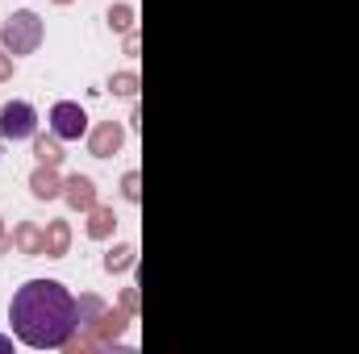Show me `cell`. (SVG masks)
Listing matches in <instances>:
<instances>
[{
  "label": "cell",
  "mask_w": 359,
  "mask_h": 354,
  "mask_svg": "<svg viewBox=\"0 0 359 354\" xmlns=\"http://www.w3.org/2000/svg\"><path fill=\"white\" fill-rule=\"evenodd\" d=\"M8 325L13 338L29 351H63L67 338L80 330L76 296L59 279H29L13 292Z\"/></svg>",
  "instance_id": "1"
},
{
  "label": "cell",
  "mask_w": 359,
  "mask_h": 354,
  "mask_svg": "<svg viewBox=\"0 0 359 354\" xmlns=\"http://www.w3.org/2000/svg\"><path fill=\"white\" fill-rule=\"evenodd\" d=\"M42 38H46V25H42V17H38L34 8H17V13L0 25V46H4L13 59L34 55V50L42 46Z\"/></svg>",
  "instance_id": "2"
},
{
  "label": "cell",
  "mask_w": 359,
  "mask_h": 354,
  "mask_svg": "<svg viewBox=\"0 0 359 354\" xmlns=\"http://www.w3.org/2000/svg\"><path fill=\"white\" fill-rule=\"evenodd\" d=\"M34 134H38V108L29 100L0 104V138L4 142H29Z\"/></svg>",
  "instance_id": "3"
},
{
  "label": "cell",
  "mask_w": 359,
  "mask_h": 354,
  "mask_svg": "<svg viewBox=\"0 0 359 354\" xmlns=\"http://www.w3.org/2000/svg\"><path fill=\"white\" fill-rule=\"evenodd\" d=\"M50 134H55L59 142H80V138H88V113H84V104H76V100L50 104Z\"/></svg>",
  "instance_id": "4"
},
{
  "label": "cell",
  "mask_w": 359,
  "mask_h": 354,
  "mask_svg": "<svg viewBox=\"0 0 359 354\" xmlns=\"http://www.w3.org/2000/svg\"><path fill=\"white\" fill-rule=\"evenodd\" d=\"M126 142V125L121 121H100L88 129V155L92 159H113Z\"/></svg>",
  "instance_id": "5"
},
{
  "label": "cell",
  "mask_w": 359,
  "mask_h": 354,
  "mask_svg": "<svg viewBox=\"0 0 359 354\" xmlns=\"http://www.w3.org/2000/svg\"><path fill=\"white\" fill-rule=\"evenodd\" d=\"M13 250L25 259H42L46 255V229L38 221H17L13 225Z\"/></svg>",
  "instance_id": "6"
},
{
  "label": "cell",
  "mask_w": 359,
  "mask_h": 354,
  "mask_svg": "<svg viewBox=\"0 0 359 354\" xmlns=\"http://www.w3.org/2000/svg\"><path fill=\"white\" fill-rule=\"evenodd\" d=\"M63 200L76 208V213H88L92 204H96V179L92 176H67L63 179Z\"/></svg>",
  "instance_id": "7"
},
{
  "label": "cell",
  "mask_w": 359,
  "mask_h": 354,
  "mask_svg": "<svg viewBox=\"0 0 359 354\" xmlns=\"http://www.w3.org/2000/svg\"><path fill=\"white\" fill-rule=\"evenodd\" d=\"M29 192H34V200H59V196H63V176H59V167L38 163V167L29 171Z\"/></svg>",
  "instance_id": "8"
},
{
  "label": "cell",
  "mask_w": 359,
  "mask_h": 354,
  "mask_svg": "<svg viewBox=\"0 0 359 354\" xmlns=\"http://www.w3.org/2000/svg\"><path fill=\"white\" fill-rule=\"evenodd\" d=\"M113 229H117V213H113L109 204H92L84 234H88L92 242H109V238H113Z\"/></svg>",
  "instance_id": "9"
},
{
  "label": "cell",
  "mask_w": 359,
  "mask_h": 354,
  "mask_svg": "<svg viewBox=\"0 0 359 354\" xmlns=\"http://www.w3.org/2000/svg\"><path fill=\"white\" fill-rule=\"evenodd\" d=\"M72 250V225L63 217L46 221V259H63Z\"/></svg>",
  "instance_id": "10"
},
{
  "label": "cell",
  "mask_w": 359,
  "mask_h": 354,
  "mask_svg": "<svg viewBox=\"0 0 359 354\" xmlns=\"http://www.w3.org/2000/svg\"><path fill=\"white\" fill-rule=\"evenodd\" d=\"M134 263H138V246H134V242H117V246L104 255V271H109V275H121V271H130Z\"/></svg>",
  "instance_id": "11"
},
{
  "label": "cell",
  "mask_w": 359,
  "mask_h": 354,
  "mask_svg": "<svg viewBox=\"0 0 359 354\" xmlns=\"http://www.w3.org/2000/svg\"><path fill=\"white\" fill-rule=\"evenodd\" d=\"M104 88L113 92V96H126V100H134V96H138V88H142V80H138V71H113Z\"/></svg>",
  "instance_id": "12"
},
{
  "label": "cell",
  "mask_w": 359,
  "mask_h": 354,
  "mask_svg": "<svg viewBox=\"0 0 359 354\" xmlns=\"http://www.w3.org/2000/svg\"><path fill=\"white\" fill-rule=\"evenodd\" d=\"M104 21H109L113 34H130V29H134V4H109Z\"/></svg>",
  "instance_id": "13"
},
{
  "label": "cell",
  "mask_w": 359,
  "mask_h": 354,
  "mask_svg": "<svg viewBox=\"0 0 359 354\" xmlns=\"http://www.w3.org/2000/svg\"><path fill=\"white\" fill-rule=\"evenodd\" d=\"M34 155H38V163H50V167L63 163V146H59L55 134H50V138H38V134H34Z\"/></svg>",
  "instance_id": "14"
},
{
  "label": "cell",
  "mask_w": 359,
  "mask_h": 354,
  "mask_svg": "<svg viewBox=\"0 0 359 354\" xmlns=\"http://www.w3.org/2000/svg\"><path fill=\"white\" fill-rule=\"evenodd\" d=\"M109 304L100 300V296H92V292H84L80 300H76V313H80V325H92V321H100V313H104Z\"/></svg>",
  "instance_id": "15"
},
{
  "label": "cell",
  "mask_w": 359,
  "mask_h": 354,
  "mask_svg": "<svg viewBox=\"0 0 359 354\" xmlns=\"http://www.w3.org/2000/svg\"><path fill=\"white\" fill-rule=\"evenodd\" d=\"M121 196H126L130 204L142 200V176H138V171H126V176H121Z\"/></svg>",
  "instance_id": "16"
},
{
  "label": "cell",
  "mask_w": 359,
  "mask_h": 354,
  "mask_svg": "<svg viewBox=\"0 0 359 354\" xmlns=\"http://www.w3.org/2000/svg\"><path fill=\"white\" fill-rule=\"evenodd\" d=\"M121 309H126L130 317H138V288H126V292H121Z\"/></svg>",
  "instance_id": "17"
},
{
  "label": "cell",
  "mask_w": 359,
  "mask_h": 354,
  "mask_svg": "<svg viewBox=\"0 0 359 354\" xmlns=\"http://www.w3.org/2000/svg\"><path fill=\"white\" fill-rule=\"evenodd\" d=\"M4 80H13V55L0 46V84H4Z\"/></svg>",
  "instance_id": "18"
},
{
  "label": "cell",
  "mask_w": 359,
  "mask_h": 354,
  "mask_svg": "<svg viewBox=\"0 0 359 354\" xmlns=\"http://www.w3.org/2000/svg\"><path fill=\"white\" fill-rule=\"evenodd\" d=\"M126 55H130V59H138V29H130V34H126Z\"/></svg>",
  "instance_id": "19"
},
{
  "label": "cell",
  "mask_w": 359,
  "mask_h": 354,
  "mask_svg": "<svg viewBox=\"0 0 359 354\" xmlns=\"http://www.w3.org/2000/svg\"><path fill=\"white\" fill-rule=\"evenodd\" d=\"M13 351V338H4V334H0V354H8Z\"/></svg>",
  "instance_id": "20"
},
{
  "label": "cell",
  "mask_w": 359,
  "mask_h": 354,
  "mask_svg": "<svg viewBox=\"0 0 359 354\" xmlns=\"http://www.w3.org/2000/svg\"><path fill=\"white\" fill-rule=\"evenodd\" d=\"M50 4H76V0H50Z\"/></svg>",
  "instance_id": "21"
},
{
  "label": "cell",
  "mask_w": 359,
  "mask_h": 354,
  "mask_svg": "<svg viewBox=\"0 0 359 354\" xmlns=\"http://www.w3.org/2000/svg\"><path fill=\"white\" fill-rule=\"evenodd\" d=\"M0 234H4V217H0Z\"/></svg>",
  "instance_id": "22"
}]
</instances>
